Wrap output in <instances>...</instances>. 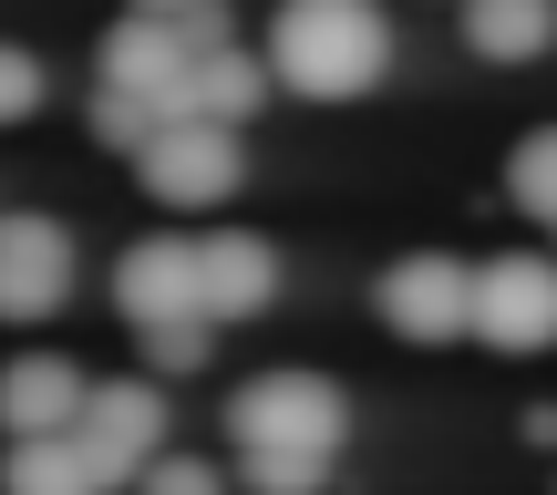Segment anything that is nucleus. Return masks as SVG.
<instances>
[{
  "mask_svg": "<svg viewBox=\"0 0 557 495\" xmlns=\"http://www.w3.org/2000/svg\"><path fill=\"white\" fill-rule=\"evenodd\" d=\"M156 103L145 94H114V83H94V145H114V156H145V135H156Z\"/></svg>",
  "mask_w": 557,
  "mask_h": 495,
  "instance_id": "16",
  "label": "nucleus"
},
{
  "mask_svg": "<svg viewBox=\"0 0 557 495\" xmlns=\"http://www.w3.org/2000/svg\"><path fill=\"white\" fill-rule=\"evenodd\" d=\"M135 176H145V197L156 207H227L238 197V124H156L145 135V156H135Z\"/></svg>",
  "mask_w": 557,
  "mask_h": 495,
  "instance_id": "3",
  "label": "nucleus"
},
{
  "mask_svg": "<svg viewBox=\"0 0 557 495\" xmlns=\"http://www.w3.org/2000/svg\"><path fill=\"white\" fill-rule=\"evenodd\" d=\"M506 186H517V207L537 227H557V124H537V135L506 156Z\"/></svg>",
  "mask_w": 557,
  "mask_h": 495,
  "instance_id": "15",
  "label": "nucleus"
},
{
  "mask_svg": "<svg viewBox=\"0 0 557 495\" xmlns=\"http://www.w3.org/2000/svg\"><path fill=\"white\" fill-rule=\"evenodd\" d=\"M269 73L310 103H351L393 73V21L382 0H278L269 11Z\"/></svg>",
  "mask_w": 557,
  "mask_h": 495,
  "instance_id": "1",
  "label": "nucleus"
},
{
  "mask_svg": "<svg viewBox=\"0 0 557 495\" xmlns=\"http://www.w3.org/2000/svg\"><path fill=\"white\" fill-rule=\"evenodd\" d=\"M227 434H238V455H341L351 403H341V382H320V372H259L238 403H227Z\"/></svg>",
  "mask_w": 557,
  "mask_h": 495,
  "instance_id": "2",
  "label": "nucleus"
},
{
  "mask_svg": "<svg viewBox=\"0 0 557 495\" xmlns=\"http://www.w3.org/2000/svg\"><path fill=\"white\" fill-rule=\"evenodd\" d=\"M269 62L259 52H238V41H218V52H197L186 62V83H176V103H165V124H248L269 103Z\"/></svg>",
  "mask_w": 557,
  "mask_h": 495,
  "instance_id": "11",
  "label": "nucleus"
},
{
  "mask_svg": "<svg viewBox=\"0 0 557 495\" xmlns=\"http://www.w3.org/2000/svg\"><path fill=\"white\" fill-rule=\"evenodd\" d=\"M114 310L135 320V331H156V320H207L197 310V238H135L114 258Z\"/></svg>",
  "mask_w": 557,
  "mask_h": 495,
  "instance_id": "9",
  "label": "nucleus"
},
{
  "mask_svg": "<svg viewBox=\"0 0 557 495\" xmlns=\"http://www.w3.org/2000/svg\"><path fill=\"white\" fill-rule=\"evenodd\" d=\"M135 495H227V475H218L207 455H176V444H165V455L135 475Z\"/></svg>",
  "mask_w": 557,
  "mask_h": 495,
  "instance_id": "20",
  "label": "nucleus"
},
{
  "mask_svg": "<svg viewBox=\"0 0 557 495\" xmlns=\"http://www.w3.org/2000/svg\"><path fill=\"white\" fill-rule=\"evenodd\" d=\"M465 41L485 62H537L557 41V0H465Z\"/></svg>",
  "mask_w": 557,
  "mask_h": 495,
  "instance_id": "14",
  "label": "nucleus"
},
{
  "mask_svg": "<svg viewBox=\"0 0 557 495\" xmlns=\"http://www.w3.org/2000/svg\"><path fill=\"white\" fill-rule=\"evenodd\" d=\"M475 341L485 351H547L557 341V258H485L475 269Z\"/></svg>",
  "mask_w": 557,
  "mask_h": 495,
  "instance_id": "7",
  "label": "nucleus"
},
{
  "mask_svg": "<svg viewBox=\"0 0 557 495\" xmlns=\"http://www.w3.org/2000/svg\"><path fill=\"white\" fill-rule=\"evenodd\" d=\"M135 11H165V21H176V11H197V0H135Z\"/></svg>",
  "mask_w": 557,
  "mask_h": 495,
  "instance_id": "21",
  "label": "nucleus"
},
{
  "mask_svg": "<svg viewBox=\"0 0 557 495\" xmlns=\"http://www.w3.org/2000/svg\"><path fill=\"white\" fill-rule=\"evenodd\" d=\"M0 495H103V475L73 434H21L0 455Z\"/></svg>",
  "mask_w": 557,
  "mask_h": 495,
  "instance_id": "13",
  "label": "nucleus"
},
{
  "mask_svg": "<svg viewBox=\"0 0 557 495\" xmlns=\"http://www.w3.org/2000/svg\"><path fill=\"white\" fill-rule=\"evenodd\" d=\"M62 299H73V227L11 207V218H0V320L32 331V320H52Z\"/></svg>",
  "mask_w": 557,
  "mask_h": 495,
  "instance_id": "5",
  "label": "nucleus"
},
{
  "mask_svg": "<svg viewBox=\"0 0 557 495\" xmlns=\"http://www.w3.org/2000/svg\"><path fill=\"white\" fill-rule=\"evenodd\" d=\"M83 393L94 382L73 372V361H52V351H21V361H0V434H73L83 423Z\"/></svg>",
  "mask_w": 557,
  "mask_h": 495,
  "instance_id": "12",
  "label": "nucleus"
},
{
  "mask_svg": "<svg viewBox=\"0 0 557 495\" xmlns=\"http://www.w3.org/2000/svg\"><path fill=\"white\" fill-rule=\"evenodd\" d=\"M186 32L165 11H124L114 32H103V52H94V83H114V94H145L165 114V103H176V83H186Z\"/></svg>",
  "mask_w": 557,
  "mask_h": 495,
  "instance_id": "8",
  "label": "nucleus"
},
{
  "mask_svg": "<svg viewBox=\"0 0 557 495\" xmlns=\"http://www.w3.org/2000/svg\"><path fill=\"white\" fill-rule=\"evenodd\" d=\"M278 299V248L227 227V238H197V310L207 320H259Z\"/></svg>",
  "mask_w": 557,
  "mask_h": 495,
  "instance_id": "10",
  "label": "nucleus"
},
{
  "mask_svg": "<svg viewBox=\"0 0 557 495\" xmlns=\"http://www.w3.org/2000/svg\"><path fill=\"white\" fill-rule=\"evenodd\" d=\"M73 444L94 455L103 495H114V485H135L145 465L165 455V393H156V382H94V393H83Z\"/></svg>",
  "mask_w": 557,
  "mask_h": 495,
  "instance_id": "4",
  "label": "nucleus"
},
{
  "mask_svg": "<svg viewBox=\"0 0 557 495\" xmlns=\"http://www.w3.org/2000/svg\"><path fill=\"white\" fill-rule=\"evenodd\" d=\"M248 495H320L331 485V455H238Z\"/></svg>",
  "mask_w": 557,
  "mask_h": 495,
  "instance_id": "17",
  "label": "nucleus"
},
{
  "mask_svg": "<svg viewBox=\"0 0 557 495\" xmlns=\"http://www.w3.org/2000/svg\"><path fill=\"white\" fill-rule=\"evenodd\" d=\"M41 94H52V73H41V52H21V41H0V124H32Z\"/></svg>",
  "mask_w": 557,
  "mask_h": 495,
  "instance_id": "19",
  "label": "nucleus"
},
{
  "mask_svg": "<svg viewBox=\"0 0 557 495\" xmlns=\"http://www.w3.org/2000/svg\"><path fill=\"white\" fill-rule=\"evenodd\" d=\"M372 310L393 320L403 341H465L475 331V269H465V258H393V269H382V289H372Z\"/></svg>",
  "mask_w": 557,
  "mask_h": 495,
  "instance_id": "6",
  "label": "nucleus"
},
{
  "mask_svg": "<svg viewBox=\"0 0 557 495\" xmlns=\"http://www.w3.org/2000/svg\"><path fill=\"white\" fill-rule=\"evenodd\" d=\"M218 320H156L145 331V372H207V351H218Z\"/></svg>",
  "mask_w": 557,
  "mask_h": 495,
  "instance_id": "18",
  "label": "nucleus"
}]
</instances>
